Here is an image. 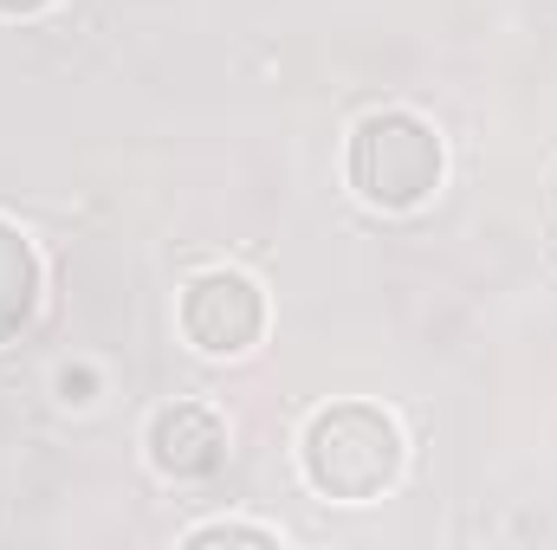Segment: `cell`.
I'll return each instance as SVG.
<instances>
[{
    "instance_id": "5b68a950",
    "label": "cell",
    "mask_w": 557,
    "mask_h": 550,
    "mask_svg": "<svg viewBox=\"0 0 557 550\" xmlns=\"http://www.w3.org/2000/svg\"><path fill=\"white\" fill-rule=\"evenodd\" d=\"M39 291H46V266H39L33 240L13 221H0V343H13L33 324Z\"/></svg>"
},
{
    "instance_id": "3957f363",
    "label": "cell",
    "mask_w": 557,
    "mask_h": 550,
    "mask_svg": "<svg viewBox=\"0 0 557 550\" xmlns=\"http://www.w3.org/2000/svg\"><path fill=\"white\" fill-rule=\"evenodd\" d=\"M175 317H182V337L201 357L234 363V357L260 350V337H267V291H260V278L214 266V273H195L182 285Z\"/></svg>"
},
{
    "instance_id": "6da1fadb",
    "label": "cell",
    "mask_w": 557,
    "mask_h": 550,
    "mask_svg": "<svg viewBox=\"0 0 557 550\" xmlns=\"http://www.w3.org/2000/svg\"><path fill=\"white\" fill-rule=\"evenodd\" d=\"M409 466V440L396 414L376 402H331L298 434V473L331 505H370L383 499Z\"/></svg>"
},
{
    "instance_id": "7a4b0ae2",
    "label": "cell",
    "mask_w": 557,
    "mask_h": 550,
    "mask_svg": "<svg viewBox=\"0 0 557 550\" xmlns=\"http://www.w3.org/2000/svg\"><path fill=\"white\" fill-rule=\"evenodd\" d=\"M447 175V142L421 111H370L344 142V182L376 214H416Z\"/></svg>"
},
{
    "instance_id": "277c9868",
    "label": "cell",
    "mask_w": 557,
    "mask_h": 550,
    "mask_svg": "<svg viewBox=\"0 0 557 550\" xmlns=\"http://www.w3.org/2000/svg\"><path fill=\"white\" fill-rule=\"evenodd\" d=\"M143 453L162 479L188 486V479H208L221 473L227 460V421L201 402H169V409L149 414V434H143Z\"/></svg>"
},
{
    "instance_id": "8992f818",
    "label": "cell",
    "mask_w": 557,
    "mask_h": 550,
    "mask_svg": "<svg viewBox=\"0 0 557 550\" xmlns=\"http://www.w3.org/2000/svg\"><path fill=\"white\" fill-rule=\"evenodd\" d=\"M188 545H195V550H201V545H260V550H273L278 532L247 525V518H214V525H195V532H188Z\"/></svg>"
},
{
    "instance_id": "52a82bcc",
    "label": "cell",
    "mask_w": 557,
    "mask_h": 550,
    "mask_svg": "<svg viewBox=\"0 0 557 550\" xmlns=\"http://www.w3.org/2000/svg\"><path fill=\"white\" fill-rule=\"evenodd\" d=\"M46 7H59V0H0L7 20H33V13H46Z\"/></svg>"
}]
</instances>
